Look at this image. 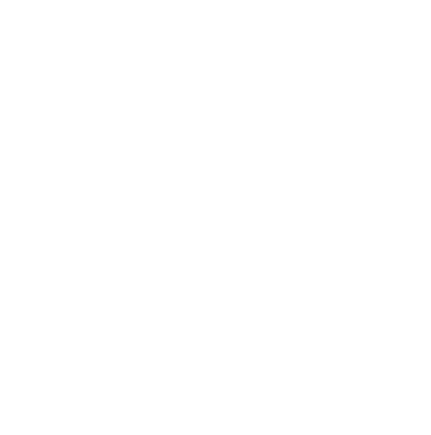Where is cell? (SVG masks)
Masks as SVG:
<instances>
[]
</instances>
